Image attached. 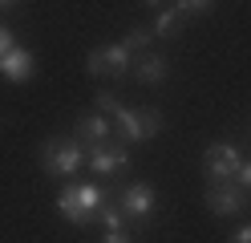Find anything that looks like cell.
I'll return each instance as SVG.
<instances>
[{
	"mask_svg": "<svg viewBox=\"0 0 251 243\" xmlns=\"http://www.w3.org/2000/svg\"><path fill=\"white\" fill-rule=\"evenodd\" d=\"M109 194H122V190H109V187H93V183H81V187H65L57 194V215H65L73 227H85L89 219H98V211L105 207Z\"/></svg>",
	"mask_w": 251,
	"mask_h": 243,
	"instance_id": "cell-1",
	"label": "cell"
},
{
	"mask_svg": "<svg viewBox=\"0 0 251 243\" xmlns=\"http://www.w3.org/2000/svg\"><path fill=\"white\" fill-rule=\"evenodd\" d=\"M85 150L77 138H45L41 146V170L53 174V178H69L73 170H81Z\"/></svg>",
	"mask_w": 251,
	"mask_h": 243,
	"instance_id": "cell-2",
	"label": "cell"
},
{
	"mask_svg": "<svg viewBox=\"0 0 251 243\" xmlns=\"http://www.w3.org/2000/svg\"><path fill=\"white\" fill-rule=\"evenodd\" d=\"M158 130H162V113H154V109H118L114 113V134L126 138V142H150V138H158Z\"/></svg>",
	"mask_w": 251,
	"mask_h": 243,
	"instance_id": "cell-3",
	"label": "cell"
},
{
	"mask_svg": "<svg viewBox=\"0 0 251 243\" xmlns=\"http://www.w3.org/2000/svg\"><path fill=\"white\" fill-rule=\"evenodd\" d=\"M85 69L93 77H126L134 69V53L126 45H105V49H93L85 57Z\"/></svg>",
	"mask_w": 251,
	"mask_h": 243,
	"instance_id": "cell-4",
	"label": "cell"
},
{
	"mask_svg": "<svg viewBox=\"0 0 251 243\" xmlns=\"http://www.w3.org/2000/svg\"><path fill=\"white\" fill-rule=\"evenodd\" d=\"M202 166H207L211 187H219V183H231V178L239 174L243 158H239V150H235V146H227V142H215V146H207V154H202Z\"/></svg>",
	"mask_w": 251,
	"mask_h": 243,
	"instance_id": "cell-5",
	"label": "cell"
},
{
	"mask_svg": "<svg viewBox=\"0 0 251 243\" xmlns=\"http://www.w3.org/2000/svg\"><path fill=\"white\" fill-rule=\"evenodd\" d=\"M118 207H122V215L130 223H146L154 215V207H158V194H154L150 183H130L118 194Z\"/></svg>",
	"mask_w": 251,
	"mask_h": 243,
	"instance_id": "cell-6",
	"label": "cell"
},
{
	"mask_svg": "<svg viewBox=\"0 0 251 243\" xmlns=\"http://www.w3.org/2000/svg\"><path fill=\"white\" fill-rule=\"evenodd\" d=\"M207 207H211V215H239V211L247 207V190L235 187V183L207 187Z\"/></svg>",
	"mask_w": 251,
	"mask_h": 243,
	"instance_id": "cell-7",
	"label": "cell"
},
{
	"mask_svg": "<svg viewBox=\"0 0 251 243\" xmlns=\"http://www.w3.org/2000/svg\"><path fill=\"white\" fill-rule=\"evenodd\" d=\"M89 170H101V174H118V170H130V150L126 146H93V150L85 154Z\"/></svg>",
	"mask_w": 251,
	"mask_h": 243,
	"instance_id": "cell-8",
	"label": "cell"
},
{
	"mask_svg": "<svg viewBox=\"0 0 251 243\" xmlns=\"http://www.w3.org/2000/svg\"><path fill=\"white\" fill-rule=\"evenodd\" d=\"M33 69H37V61H33L28 49H12L8 57H0V73H4V81H12V85L33 81Z\"/></svg>",
	"mask_w": 251,
	"mask_h": 243,
	"instance_id": "cell-9",
	"label": "cell"
},
{
	"mask_svg": "<svg viewBox=\"0 0 251 243\" xmlns=\"http://www.w3.org/2000/svg\"><path fill=\"white\" fill-rule=\"evenodd\" d=\"M73 134H77V142H89V150H93V146H105V142H109L114 126H109L101 113H85V118H77Z\"/></svg>",
	"mask_w": 251,
	"mask_h": 243,
	"instance_id": "cell-10",
	"label": "cell"
},
{
	"mask_svg": "<svg viewBox=\"0 0 251 243\" xmlns=\"http://www.w3.org/2000/svg\"><path fill=\"white\" fill-rule=\"evenodd\" d=\"M166 69H170L166 57L142 53V57L134 61V81H138V85H162V81H166Z\"/></svg>",
	"mask_w": 251,
	"mask_h": 243,
	"instance_id": "cell-11",
	"label": "cell"
},
{
	"mask_svg": "<svg viewBox=\"0 0 251 243\" xmlns=\"http://www.w3.org/2000/svg\"><path fill=\"white\" fill-rule=\"evenodd\" d=\"M178 28H182V16H178V8H175V4H166L158 16H154V25H150L154 37H175Z\"/></svg>",
	"mask_w": 251,
	"mask_h": 243,
	"instance_id": "cell-12",
	"label": "cell"
},
{
	"mask_svg": "<svg viewBox=\"0 0 251 243\" xmlns=\"http://www.w3.org/2000/svg\"><path fill=\"white\" fill-rule=\"evenodd\" d=\"M98 223L105 227V235H122V231H126V215H122L118 203H105V207L98 211Z\"/></svg>",
	"mask_w": 251,
	"mask_h": 243,
	"instance_id": "cell-13",
	"label": "cell"
},
{
	"mask_svg": "<svg viewBox=\"0 0 251 243\" xmlns=\"http://www.w3.org/2000/svg\"><path fill=\"white\" fill-rule=\"evenodd\" d=\"M178 16H182V21H186V16H207L215 4H211V0H178Z\"/></svg>",
	"mask_w": 251,
	"mask_h": 243,
	"instance_id": "cell-14",
	"label": "cell"
},
{
	"mask_svg": "<svg viewBox=\"0 0 251 243\" xmlns=\"http://www.w3.org/2000/svg\"><path fill=\"white\" fill-rule=\"evenodd\" d=\"M150 37H154L150 28H130V32H126V41H122V45L130 49V53H138V49H146V45H150Z\"/></svg>",
	"mask_w": 251,
	"mask_h": 243,
	"instance_id": "cell-15",
	"label": "cell"
},
{
	"mask_svg": "<svg viewBox=\"0 0 251 243\" xmlns=\"http://www.w3.org/2000/svg\"><path fill=\"white\" fill-rule=\"evenodd\" d=\"M12 41H17V37H12V28H4V25H0V57H8L12 49H17Z\"/></svg>",
	"mask_w": 251,
	"mask_h": 243,
	"instance_id": "cell-16",
	"label": "cell"
},
{
	"mask_svg": "<svg viewBox=\"0 0 251 243\" xmlns=\"http://www.w3.org/2000/svg\"><path fill=\"white\" fill-rule=\"evenodd\" d=\"M98 106H101L105 113H118V109H122V102H118L114 93H98Z\"/></svg>",
	"mask_w": 251,
	"mask_h": 243,
	"instance_id": "cell-17",
	"label": "cell"
},
{
	"mask_svg": "<svg viewBox=\"0 0 251 243\" xmlns=\"http://www.w3.org/2000/svg\"><path fill=\"white\" fill-rule=\"evenodd\" d=\"M235 187H243V190H251V158L239 166V174H235Z\"/></svg>",
	"mask_w": 251,
	"mask_h": 243,
	"instance_id": "cell-18",
	"label": "cell"
},
{
	"mask_svg": "<svg viewBox=\"0 0 251 243\" xmlns=\"http://www.w3.org/2000/svg\"><path fill=\"white\" fill-rule=\"evenodd\" d=\"M231 243H251V227H243V231H235Z\"/></svg>",
	"mask_w": 251,
	"mask_h": 243,
	"instance_id": "cell-19",
	"label": "cell"
},
{
	"mask_svg": "<svg viewBox=\"0 0 251 243\" xmlns=\"http://www.w3.org/2000/svg\"><path fill=\"white\" fill-rule=\"evenodd\" d=\"M101 243H134V239H130V235H126V231H122V235H105Z\"/></svg>",
	"mask_w": 251,
	"mask_h": 243,
	"instance_id": "cell-20",
	"label": "cell"
},
{
	"mask_svg": "<svg viewBox=\"0 0 251 243\" xmlns=\"http://www.w3.org/2000/svg\"><path fill=\"white\" fill-rule=\"evenodd\" d=\"M12 8H17V4H8V0H0V16H4V12H12Z\"/></svg>",
	"mask_w": 251,
	"mask_h": 243,
	"instance_id": "cell-21",
	"label": "cell"
}]
</instances>
